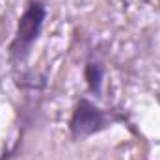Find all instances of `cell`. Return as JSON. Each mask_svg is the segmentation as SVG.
<instances>
[{"mask_svg": "<svg viewBox=\"0 0 160 160\" xmlns=\"http://www.w3.org/2000/svg\"><path fill=\"white\" fill-rule=\"evenodd\" d=\"M45 15H47V11H45V6L41 2H30L28 4L26 11L19 19L15 41L11 45V52L15 56H24L26 50L30 48V45L38 39L41 28H43Z\"/></svg>", "mask_w": 160, "mask_h": 160, "instance_id": "cell-1", "label": "cell"}, {"mask_svg": "<svg viewBox=\"0 0 160 160\" xmlns=\"http://www.w3.org/2000/svg\"><path fill=\"white\" fill-rule=\"evenodd\" d=\"M106 123L104 112L101 108H97L93 102H89L88 99H82L71 118V134L77 140H84L88 136H91L93 132H99Z\"/></svg>", "mask_w": 160, "mask_h": 160, "instance_id": "cell-2", "label": "cell"}, {"mask_svg": "<svg viewBox=\"0 0 160 160\" xmlns=\"http://www.w3.org/2000/svg\"><path fill=\"white\" fill-rule=\"evenodd\" d=\"M86 80L91 91L99 93L101 91V82H102V67L99 63H88L86 67Z\"/></svg>", "mask_w": 160, "mask_h": 160, "instance_id": "cell-3", "label": "cell"}]
</instances>
